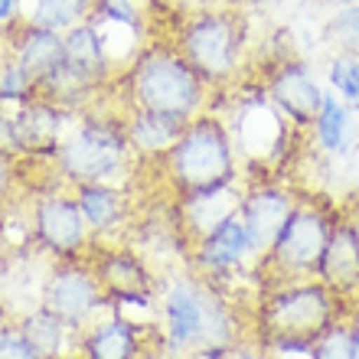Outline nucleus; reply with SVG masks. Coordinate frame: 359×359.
I'll use <instances>...</instances> for the list:
<instances>
[{
	"label": "nucleus",
	"mask_w": 359,
	"mask_h": 359,
	"mask_svg": "<svg viewBox=\"0 0 359 359\" xmlns=\"http://www.w3.org/2000/svg\"><path fill=\"white\" fill-rule=\"evenodd\" d=\"M346 311L350 304L320 278L281 281L258 304V330L265 333V343H313Z\"/></svg>",
	"instance_id": "6"
},
{
	"label": "nucleus",
	"mask_w": 359,
	"mask_h": 359,
	"mask_svg": "<svg viewBox=\"0 0 359 359\" xmlns=\"http://www.w3.org/2000/svg\"><path fill=\"white\" fill-rule=\"evenodd\" d=\"M346 323H350V333H353V359H359V301L350 304V311H346Z\"/></svg>",
	"instance_id": "33"
},
{
	"label": "nucleus",
	"mask_w": 359,
	"mask_h": 359,
	"mask_svg": "<svg viewBox=\"0 0 359 359\" xmlns=\"http://www.w3.org/2000/svg\"><path fill=\"white\" fill-rule=\"evenodd\" d=\"M36 95H39V86L33 82V76H29L20 62H13V59L7 56V66L0 72V108L17 111V108H23L27 102H33Z\"/></svg>",
	"instance_id": "26"
},
{
	"label": "nucleus",
	"mask_w": 359,
	"mask_h": 359,
	"mask_svg": "<svg viewBox=\"0 0 359 359\" xmlns=\"http://www.w3.org/2000/svg\"><path fill=\"white\" fill-rule=\"evenodd\" d=\"M43 307L56 313L76 337L92 320L102 317L108 297L98 284V274H95L88 255L69 258V262H49L46 284H43Z\"/></svg>",
	"instance_id": "9"
},
{
	"label": "nucleus",
	"mask_w": 359,
	"mask_h": 359,
	"mask_svg": "<svg viewBox=\"0 0 359 359\" xmlns=\"http://www.w3.org/2000/svg\"><path fill=\"white\" fill-rule=\"evenodd\" d=\"M177 53L212 92L232 86L248 59V20L238 4L180 13Z\"/></svg>",
	"instance_id": "4"
},
{
	"label": "nucleus",
	"mask_w": 359,
	"mask_h": 359,
	"mask_svg": "<svg viewBox=\"0 0 359 359\" xmlns=\"http://www.w3.org/2000/svg\"><path fill=\"white\" fill-rule=\"evenodd\" d=\"M121 121H124V134H128V144H131L137 163H147V161L161 163L167 157V151L180 141L183 128H187V124L173 121V118L141 111V108H128L121 114Z\"/></svg>",
	"instance_id": "21"
},
{
	"label": "nucleus",
	"mask_w": 359,
	"mask_h": 359,
	"mask_svg": "<svg viewBox=\"0 0 359 359\" xmlns=\"http://www.w3.org/2000/svg\"><path fill=\"white\" fill-rule=\"evenodd\" d=\"M161 170L170 183L173 196L242 180V161H238L229 121L219 118L216 111H203L199 118H193L183 128L180 141L161 161Z\"/></svg>",
	"instance_id": "5"
},
{
	"label": "nucleus",
	"mask_w": 359,
	"mask_h": 359,
	"mask_svg": "<svg viewBox=\"0 0 359 359\" xmlns=\"http://www.w3.org/2000/svg\"><path fill=\"white\" fill-rule=\"evenodd\" d=\"M242 196H245V180L177 196L173 219H177V226H180V232H183V238H187V245H193L196 238L209 236V232L216 226H222L226 219L238 216Z\"/></svg>",
	"instance_id": "16"
},
{
	"label": "nucleus",
	"mask_w": 359,
	"mask_h": 359,
	"mask_svg": "<svg viewBox=\"0 0 359 359\" xmlns=\"http://www.w3.org/2000/svg\"><path fill=\"white\" fill-rule=\"evenodd\" d=\"M0 359H43L29 346V340L23 337V330L17 327L13 317L0 323Z\"/></svg>",
	"instance_id": "28"
},
{
	"label": "nucleus",
	"mask_w": 359,
	"mask_h": 359,
	"mask_svg": "<svg viewBox=\"0 0 359 359\" xmlns=\"http://www.w3.org/2000/svg\"><path fill=\"white\" fill-rule=\"evenodd\" d=\"M317 278L346 304L359 301V219L343 216V212L337 216Z\"/></svg>",
	"instance_id": "18"
},
{
	"label": "nucleus",
	"mask_w": 359,
	"mask_h": 359,
	"mask_svg": "<svg viewBox=\"0 0 359 359\" xmlns=\"http://www.w3.org/2000/svg\"><path fill=\"white\" fill-rule=\"evenodd\" d=\"M353 118H356V114L327 88V95H323V102H320V111H317V118H313V124H311L317 147H320L323 154H330V157H350L353 144H356Z\"/></svg>",
	"instance_id": "22"
},
{
	"label": "nucleus",
	"mask_w": 359,
	"mask_h": 359,
	"mask_svg": "<svg viewBox=\"0 0 359 359\" xmlns=\"http://www.w3.org/2000/svg\"><path fill=\"white\" fill-rule=\"evenodd\" d=\"M229 131H232V141H236L238 161L242 163H248V161L268 163L281 154V147L287 151L291 131H297V128L268 102L265 88L258 86L255 98H248V102L238 108L236 118L229 121Z\"/></svg>",
	"instance_id": "11"
},
{
	"label": "nucleus",
	"mask_w": 359,
	"mask_h": 359,
	"mask_svg": "<svg viewBox=\"0 0 359 359\" xmlns=\"http://www.w3.org/2000/svg\"><path fill=\"white\" fill-rule=\"evenodd\" d=\"M17 118V134H20V154L23 157H56L59 144L62 137L69 134V124L76 121L79 114L66 111V108H59L53 104L49 98H33L27 102L23 108L13 111Z\"/></svg>",
	"instance_id": "19"
},
{
	"label": "nucleus",
	"mask_w": 359,
	"mask_h": 359,
	"mask_svg": "<svg viewBox=\"0 0 359 359\" xmlns=\"http://www.w3.org/2000/svg\"><path fill=\"white\" fill-rule=\"evenodd\" d=\"M13 320H17V327L29 340V346H33L43 359H62L66 356V346H69L72 330L59 320L56 313H49L43 304H39V307H29V311H23V313H17Z\"/></svg>",
	"instance_id": "23"
},
{
	"label": "nucleus",
	"mask_w": 359,
	"mask_h": 359,
	"mask_svg": "<svg viewBox=\"0 0 359 359\" xmlns=\"http://www.w3.org/2000/svg\"><path fill=\"white\" fill-rule=\"evenodd\" d=\"M108 311L111 313L92 320L79 333L82 337V359H141L147 323L131 320L114 307H108Z\"/></svg>",
	"instance_id": "20"
},
{
	"label": "nucleus",
	"mask_w": 359,
	"mask_h": 359,
	"mask_svg": "<svg viewBox=\"0 0 359 359\" xmlns=\"http://www.w3.org/2000/svg\"><path fill=\"white\" fill-rule=\"evenodd\" d=\"M163 340L177 353L196 350L222 359L236 346V311L219 287L199 274H173L161 294Z\"/></svg>",
	"instance_id": "1"
},
{
	"label": "nucleus",
	"mask_w": 359,
	"mask_h": 359,
	"mask_svg": "<svg viewBox=\"0 0 359 359\" xmlns=\"http://www.w3.org/2000/svg\"><path fill=\"white\" fill-rule=\"evenodd\" d=\"M222 359H271V356L262 353V350H255V346H232Z\"/></svg>",
	"instance_id": "34"
},
{
	"label": "nucleus",
	"mask_w": 359,
	"mask_h": 359,
	"mask_svg": "<svg viewBox=\"0 0 359 359\" xmlns=\"http://www.w3.org/2000/svg\"><path fill=\"white\" fill-rule=\"evenodd\" d=\"M327 86L353 114H359V56L333 53L327 62Z\"/></svg>",
	"instance_id": "24"
},
{
	"label": "nucleus",
	"mask_w": 359,
	"mask_h": 359,
	"mask_svg": "<svg viewBox=\"0 0 359 359\" xmlns=\"http://www.w3.org/2000/svg\"><path fill=\"white\" fill-rule=\"evenodd\" d=\"M0 151H7V154H13V157L23 161V154H20L17 118H13V111H7V108H0Z\"/></svg>",
	"instance_id": "30"
},
{
	"label": "nucleus",
	"mask_w": 359,
	"mask_h": 359,
	"mask_svg": "<svg viewBox=\"0 0 359 359\" xmlns=\"http://www.w3.org/2000/svg\"><path fill=\"white\" fill-rule=\"evenodd\" d=\"M88 262L98 274L108 307L128 311V307H151L154 304L157 271L144 252H137L128 242H95Z\"/></svg>",
	"instance_id": "10"
},
{
	"label": "nucleus",
	"mask_w": 359,
	"mask_h": 359,
	"mask_svg": "<svg viewBox=\"0 0 359 359\" xmlns=\"http://www.w3.org/2000/svg\"><path fill=\"white\" fill-rule=\"evenodd\" d=\"M337 216L340 212L330 203L301 196L297 209L291 212V219L284 222V229L278 232V238L271 242V248L262 255V262L255 268H262L274 284L317 278L323 248H327V238H330Z\"/></svg>",
	"instance_id": "7"
},
{
	"label": "nucleus",
	"mask_w": 359,
	"mask_h": 359,
	"mask_svg": "<svg viewBox=\"0 0 359 359\" xmlns=\"http://www.w3.org/2000/svg\"><path fill=\"white\" fill-rule=\"evenodd\" d=\"M128 108H141L180 124H189L209 111L212 88L196 76V69L177 53V46H144L124 72Z\"/></svg>",
	"instance_id": "2"
},
{
	"label": "nucleus",
	"mask_w": 359,
	"mask_h": 359,
	"mask_svg": "<svg viewBox=\"0 0 359 359\" xmlns=\"http://www.w3.org/2000/svg\"><path fill=\"white\" fill-rule=\"evenodd\" d=\"M29 219H33L36 248L53 262L86 258L92 252L95 238L88 232L86 219H82V209H79L72 189L62 187V183L29 196Z\"/></svg>",
	"instance_id": "8"
},
{
	"label": "nucleus",
	"mask_w": 359,
	"mask_h": 359,
	"mask_svg": "<svg viewBox=\"0 0 359 359\" xmlns=\"http://www.w3.org/2000/svg\"><path fill=\"white\" fill-rule=\"evenodd\" d=\"M7 66V43H4V33H0V72Z\"/></svg>",
	"instance_id": "36"
},
{
	"label": "nucleus",
	"mask_w": 359,
	"mask_h": 359,
	"mask_svg": "<svg viewBox=\"0 0 359 359\" xmlns=\"http://www.w3.org/2000/svg\"><path fill=\"white\" fill-rule=\"evenodd\" d=\"M327 4H333V7H346V4H356V0H327Z\"/></svg>",
	"instance_id": "37"
},
{
	"label": "nucleus",
	"mask_w": 359,
	"mask_h": 359,
	"mask_svg": "<svg viewBox=\"0 0 359 359\" xmlns=\"http://www.w3.org/2000/svg\"><path fill=\"white\" fill-rule=\"evenodd\" d=\"M265 95L268 102L278 108V111L287 118V121L304 131V128H311L317 111H320V102L327 88L317 82V72L307 59L301 56H281L268 69L265 76Z\"/></svg>",
	"instance_id": "12"
},
{
	"label": "nucleus",
	"mask_w": 359,
	"mask_h": 359,
	"mask_svg": "<svg viewBox=\"0 0 359 359\" xmlns=\"http://www.w3.org/2000/svg\"><path fill=\"white\" fill-rule=\"evenodd\" d=\"M0 33H4V43H7V56L27 69L39 88L49 86L62 72V66H66V36L59 29L20 20L17 27L0 29Z\"/></svg>",
	"instance_id": "15"
},
{
	"label": "nucleus",
	"mask_w": 359,
	"mask_h": 359,
	"mask_svg": "<svg viewBox=\"0 0 359 359\" xmlns=\"http://www.w3.org/2000/svg\"><path fill=\"white\" fill-rule=\"evenodd\" d=\"M72 196L95 242H128L121 236L134 219L128 189L118 183H82V187H72Z\"/></svg>",
	"instance_id": "17"
},
{
	"label": "nucleus",
	"mask_w": 359,
	"mask_h": 359,
	"mask_svg": "<svg viewBox=\"0 0 359 359\" xmlns=\"http://www.w3.org/2000/svg\"><path fill=\"white\" fill-rule=\"evenodd\" d=\"M189 258V271L206 278V281L219 284L238 274L242 268L258 265L255 252H252V242H248V232L242 226V219L232 216L226 219L222 226H216L209 236L196 238L187 252Z\"/></svg>",
	"instance_id": "13"
},
{
	"label": "nucleus",
	"mask_w": 359,
	"mask_h": 359,
	"mask_svg": "<svg viewBox=\"0 0 359 359\" xmlns=\"http://www.w3.org/2000/svg\"><path fill=\"white\" fill-rule=\"evenodd\" d=\"M262 4H265V0H262Z\"/></svg>",
	"instance_id": "38"
},
{
	"label": "nucleus",
	"mask_w": 359,
	"mask_h": 359,
	"mask_svg": "<svg viewBox=\"0 0 359 359\" xmlns=\"http://www.w3.org/2000/svg\"><path fill=\"white\" fill-rule=\"evenodd\" d=\"M23 20V0H0V29L17 27Z\"/></svg>",
	"instance_id": "31"
},
{
	"label": "nucleus",
	"mask_w": 359,
	"mask_h": 359,
	"mask_svg": "<svg viewBox=\"0 0 359 359\" xmlns=\"http://www.w3.org/2000/svg\"><path fill=\"white\" fill-rule=\"evenodd\" d=\"M137 157H134L124 121L111 114L82 111L72 121L69 134L59 144L53 157V170L62 187H82V183H118L134 173Z\"/></svg>",
	"instance_id": "3"
},
{
	"label": "nucleus",
	"mask_w": 359,
	"mask_h": 359,
	"mask_svg": "<svg viewBox=\"0 0 359 359\" xmlns=\"http://www.w3.org/2000/svg\"><path fill=\"white\" fill-rule=\"evenodd\" d=\"M20 157L0 151V209L20 196Z\"/></svg>",
	"instance_id": "29"
},
{
	"label": "nucleus",
	"mask_w": 359,
	"mask_h": 359,
	"mask_svg": "<svg viewBox=\"0 0 359 359\" xmlns=\"http://www.w3.org/2000/svg\"><path fill=\"white\" fill-rule=\"evenodd\" d=\"M301 203V193L287 183H245V196H242V209H238V219L248 232V242H252V252L262 262L271 242L278 238V232L284 229V222L291 219V212Z\"/></svg>",
	"instance_id": "14"
},
{
	"label": "nucleus",
	"mask_w": 359,
	"mask_h": 359,
	"mask_svg": "<svg viewBox=\"0 0 359 359\" xmlns=\"http://www.w3.org/2000/svg\"><path fill=\"white\" fill-rule=\"evenodd\" d=\"M180 13H193V10H212V7H229L236 0H170Z\"/></svg>",
	"instance_id": "32"
},
{
	"label": "nucleus",
	"mask_w": 359,
	"mask_h": 359,
	"mask_svg": "<svg viewBox=\"0 0 359 359\" xmlns=\"http://www.w3.org/2000/svg\"><path fill=\"white\" fill-rule=\"evenodd\" d=\"M323 39L333 46V53L359 56V0L346 7H333L330 20L323 27Z\"/></svg>",
	"instance_id": "25"
},
{
	"label": "nucleus",
	"mask_w": 359,
	"mask_h": 359,
	"mask_svg": "<svg viewBox=\"0 0 359 359\" xmlns=\"http://www.w3.org/2000/svg\"><path fill=\"white\" fill-rule=\"evenodd\" d=\"M311 359H353V333H350L346 317L330 323V327L311 343Z\"/></svg>",
	"instance_id": "27"
},
{
	"label": "nucleus",
	"mask_w": 359,
	"mask_h": 359,
	"mask_svg": "<svg viewBox=\"0 0 359 359\" xmlns=\"http://www.w3.org/2000/svg\"><path fill=\"white\" fill-rule=\"evenodd\" d=\"M7 274H10V255L0 248V297H4V287H7Z\"/></svg>",
	"instance_id": "35"
}]
</instances>
